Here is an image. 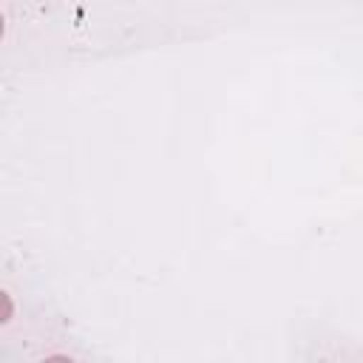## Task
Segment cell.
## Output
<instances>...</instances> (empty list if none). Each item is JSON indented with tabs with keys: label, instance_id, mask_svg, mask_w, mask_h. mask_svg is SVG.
Listing matches in <instances>:
<instances>
[{
	"label": "cell",
	"instance_id": "obj_1",
	"mask_svg": "<svg viewBox=\"0 0 363 363\" xmlns=\"http://www.w3.org/2000/svg\"><path fill=\"white\" fill-rule=\"evenodd\" d=\"M43 363H74L71 357H62V354H54V357H45Z\"/></svg>",
	"mask_w": 363,
	"mask_h": 363
}]
</instances>
